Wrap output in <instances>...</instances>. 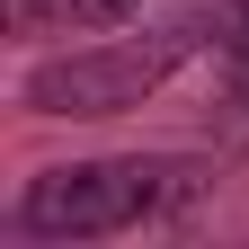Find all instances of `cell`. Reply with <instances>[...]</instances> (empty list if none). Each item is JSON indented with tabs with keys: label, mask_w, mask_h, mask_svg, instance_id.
Listing matches in <instances>:
<instances>
[{
	"label": "cell",
	"mask_w": 249,
	"mask_h": 249,
	"mask_svg": "<svg viewBox=\"0 0 249 249\" xmlns=\"http://www.w3.org/2000/svg\"><path fill=\"white\" fill-rule=\"evenodd\" d=\"M205 178L187 160H89V169H45L27 178L18 196V231L36 240H107L134 223H160V213L196 205Z\"/></svg>",
	"instance_id": "cell-1"
},
{
	"label": "cell",
	"mask_w": 249,
	"mask_h": 249,
	"mask_svg": "<svg viewBox=\"0 0 249 249\" xmlns=\"http://www.w3.org/2000/svg\"><path fill=\"white\" fill-rule=\"evenodd\" d=\"M196 53L187 27H134V36H107V45H80V53H53L27 71V107L36 116H116V107H142L178 62Z\"/></svg>",
	"instance_id": "cell-2"
}]
</instances>
